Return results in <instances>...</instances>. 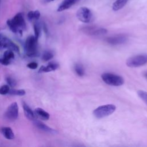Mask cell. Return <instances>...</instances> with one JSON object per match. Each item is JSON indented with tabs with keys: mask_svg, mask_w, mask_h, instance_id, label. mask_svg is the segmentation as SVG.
<instances>
[{
	"mask_svg": "<svg viewBox=\"0 0 147 147\" xmlns=\"http://www.w3.org/2000/svg\"><path fill=\"white\" fill-rule=\"evenodd\" d=\"M7 25L9 29L14 33H18L21 36L23 30L26 29V23L21 13L16 14L11 19L7 20Z\"/></svg>",
	"mask_w": 147,
	"mask_h": 147,
	"instance_id": "cell-1",
	"label": "cell"
},
{
	"mask_svg": "<svg viewBox=\"0 0 147 147\" xmlns=\"http://www.w3.org/2000/svg\"><path fill=\"white\" fill-rule=\"evenodd\" d=\"M25 51L28 56L34 57L37 56V40L34 36H29L26 38L25 43Z\"/></svg>",
	"mask_w": 147,
	"mask_h": 147,
	"instance_id": "cell-2",
	"label": "cell"
},
{
	"mask_svg": "<svg viewBox=\"0 0 147 147\" xmlns=\"http://www.w3.org/2000/svg\"><path fill=\"white\" fill-rule=\"evenodd\" d=\"M116 109V107L113 104H107L100 106L93 111L94 115L98 119H101L113 114Z\"/></svg>",
	"mask_w": 147,
	"mask_h": 147,
	"instance_id": "cell-3",
	"label": "cell"
},
{
	"mask_svg": "<svg viewBox=\"0 0 147 147\" xmlns=\"http://www.w3.org/2000/svg\"><path fill=\"white\" fill-rule=\"evenodd\" d=\"M102 80L107 84L113 86H120L124 83L122 77L112 73H104L101 75Z\"/></svg>",
	"mask_w": 147,
	"mask_h": 147,
	"instance_id": "cell-4",
	"label": "cell"
},
{
	"mask_svg": "<svg viewBox=\"0 0 147 147\" xmlns=\"http://www.w3.org/2000/svg\"><path fill=\"white\" fill-rule=\"evenodd\" d=\"M147 63V55H138L129 58L126 61V65L129 67L136 68L142 66Z\"/></svg>",
	"mask_w": 147,
	"mask_h": 147,
	"instance_id": "cell-5",
	"label": "cell"
},
{
	"mask_svg": "<svg viewBox=\"0 0 147 147\" xmlns=\"http://www.w3.org/2000/svg\"><path fill=\"white\" fill-rule=\"evenodd\" d=\"M76 17L78 19L84 23H89L92 19V13L91 11L87 7H80L76 12Z\"/></svg>",
	"mask_w": 147,
	"mask_h": 147,
	"instance_id": "cell-6",
	"label": "cell"
},
{
	"mask_svg": "<svg viewBox=\"0 0 147 147\" xmlns=\"http://www.w3.org/2000/svg\"><path fill=\"white\" fill-rule=\"evenodd\" d=\"M0 48H6L17 53L20 52V49L17 45L10 38L1 34H0Z\"/></svg>",
	"mask_w": 147,
	"mask_h": 147,
	"instance_id": "cell-7",
	"label": "cell"
},
{
	"mask_svg": "<svg viewBox=\"0 0 147 147\" xmlns=\"http://www.w3.org/2000/svg\"><path fill=\"white\" fill-rule=\"evenodd\" d=\"M81 30L88 36H98L106 34L107 30L103 28H99L95 26H86L83 27Z\"/></svg>",
	"mask_w": 147,
	"mask_h": 147,
	"instance_id": "cell-8",
	"label": "cell"
},
{
	"mask_svg": "<svg viewBox=\"0 0 147 147\" xmlns=\"http://www.w3.org/2000/svg\"><path fill=\"white\" fill-rule=\"evenodd\" d=\"M5 115L7 119L10 121L16 120L18 116V107L16 102L12 103L7 107Z\"/></svg>",
	"mask_w": 147,
	"mask_h": 147,
	"instance_id": "cell-9",
	"label": "cell"
},
{
	"mask_svg": "<svg viewBox=\"0 0 147 147\" xmlns=\"http://www.w3.org/2000/svg\"><path fill=\"white\" fill-rule=\"evenodd\" d=\"M127 36L123 34H116L106 38V41L111 45H118L126 42Z\"/></svg>",
	"mask_w": 147,
	"mask_h": 147,
	"instance_id": "cell-10",
	"label": "cell"
},
{
	"mask_svg": "<svg viewBox=\"0 0 147 147\" xmlns=\"http://www.w3.org/2000/svg\"><path fill=\"white\" fill-rule=\"evenodd\" d=\"M34 125L40 130H41L45 132L50 133V134H56L57 132L55 129H53L49 127L48 126L46 125L45 123L42 122L41 121L34 119L33 121Z\"/></svg>",
	"mask_w": 147,
	"mask_h": 147,
	"instance_id": "cell-11",
	"label": "cell"
},
{
	"mask_svg": "<svg viewBox=\"0 0 147 147\" xmlns=\"http://www.w3.org/2000/svg\"><path fill=\"white\" fill-rule=\"evenodd\" d=\"M14 58V55L13 51L8 49L4 52L3 57L2 59H0V63L4 65H7L10 64L11 61Z\"/></svg>",
	"mask_w": 147,
	"mask_h": 147,
	"instance_id": "cell-12",
	"label": "cell"
},
{
	"mask_svg": "<svg viewBox=\"0 0 147 147\" xmlns=\"http://www.w3.org/2000/svg\"><path fill=\"white\" fill-rule=\"evenodd\" d=\"M79 0H64L61 4L59 6L57 11H62L68 9L74 5Z\"/></svg>",
	"mask_w": 147,
	"mask_h": 147,
	"instance_id": "cell-13",
	"label": "cell"
},
{
	"mask_svg": "<svg viewBox=\"0 0 147 147\" xmlns=\"http://www.w3.org/2000/svg\"><path fill=\"white\" fill-rule=\"evenodd\" d=\"M59 68V64L55 62H51L48 63V64L47 66H44L42 65L39 70L38 72L39 73H42V72H49L51 71H55L57 69Z\"/></svg>",
	"mask_w": 147,
	"mask_h": 147,
	"instance_id": "cell-14",
	"label": "cell"
},
{
	"mask_svg": "<svg viewBox=\"0 0 147 147\" xmlns=\"http://www.w3.org/2000/svg\"><path fill=\"white\" fill-rule=\"evenodd\" d=\"M22 107L25 117L28 119L33 121L35 119V114L34 113L30 107L25 102H22Z\"/></svg>",
	"mask_w": 147,
	"mask_h": 147,
	"instance_id": "cell-15",
	"label": "cell"
},
{
	"mask_svg": "<svg viewBox=\"0 0 147 147\" xmlns=\"http://www.w3.org/2000/svg\"><path fill=\"white\" fill-rule=\"evenodd\" d=\"M1 133L7 140H13L14 138V134L10 127H2L0 128Z\"/></svg>",
	"mask_w": 147,
	"mask_h": 147,
	"instance_id": "cell-16",
	"label": "cell"
},
{
	"mask_svg": "<svg viewBox=\"0 0 147 147\" xmlns=\"http://www.w3.org/2000/svg\"><path fill=\"white\" fill-rule=\"evenodd\" d=\"M34 114L41 119L42 120H48L49 119V114L41 108L37 107L34 110Z\"/></svg>",
	"mask_w": 147,
	"mask_h": 147,
	"instance_id": "cell-17",
	"label": "cell"
},
{
	"mask_svg": "<svg viewBox=\"0 0 147 147\" xmlns=\"http://www.w3.org/2000/svg\"><path fill=\"white\" fill-rule=\"evenodd\" d=\"M129 0H116L113 4L112 9L114 11H118L123 8Z\"/></svg>",
	"mask_w": 147,
	"mask_h": 147,
	"instance_id": "cell-18",
	"label": "cell"
},
{
	"mask_svg": "<svg viewBox=\"0 0 147 147\" xmlns=\"http://www.w3.org/2000/svg\"><path fill=\"white\" fill-rule=\"evenodd\" d=\"M40 17V13L38 10L29 11L28 13V18L29 21H37Z\"/></svg>",
	"mask_w": 147,
	"mask_h": 147,
	"instance_id": "cell-19",
	"label": "cell"
},
{
	"mask_svg": "<svg viewBox=\"0 0 147 147\" xmlns=\"http://www.w3.org/2000/svg\"><path fill=\"white\" fill-rule=\"evenodd\" d=\"M26 92L23 89H20V90H17V89H14L11 88L10 89L9 91V94L11 95H17V96H23L25 94Z\"/></svg>",
	"mask_w": 147,
	"mask_h": 147,
	"instance_id": "cell-20",
	"label": "cell"
},
{
	"mask_svg": "<svg viewBox=\"0 0 147 147\" xmlns=\"http://www.w3.org/2000/svg\"><path fill=\"white\" fill-rule=\"evenodd\" d=\"M33 28L34 32V37L38 41L41 32V25L38 22H35L33 24Z\"/></svg>",
	"mask_w": 147,
	"mask_h": 147,
	"instance_id": "cell-21",
	"label": "cell"
},
{
	"mask_svg": "<svg viewBox=\"0 0 147 147\" xmlns=\"http://www.w3.org/2000/svg\"><path fill=\"white\" fill-rule=\"evenodd\" d=\"M74 70L76 72V74L79 76H83L85 72H84V69L83 66L80 64H76L74 66Z\"/></svg>",
	"mask_w": 147,
	"mask_h": 147,
	"instance_id": "cell-22",
	"label": "cell"
},
{
	"mask_svg": "<svg viewBox=\"0 0 147 147\" xmlns=\"http://www.w3.org/2000/svg\"><path fill=\"white\" fill-rule=\"evenodd\" d=\"M53 57V54L51 51H45L42 55V59L45 61H48L52 59Z\"/></svg>",
	"mask_w": 147,
	"mask_h": 147,
	"instance_id": "cell-23",
	"label": "cell"
},
{
	"mask_svg": "<svg viewBox=\"0 0 147 147\" xmlns=\"http://www.w3.org/2000/svg\"><path fill=\"white\" fill-rule=\"evenodd\" d=\"M137 94L139 97L147 105V92L143 90H138Z\"/></svg>",
	"mask_w": 147,
	"mask_h": 147,
	"instance_id": "cell-24",
	"label": "cell"
},
{
	"mask_svg": "<svg viewBox=\"0 0 147 147\" xmlns=\"http://www.w3.org/2000/svg\"><path fill=\"white\" fill-rule=\"evenodd\" d=\"M6 81L8 85L11 87H14L17 84V82H16V80L14 78H13L9 76H7L6 78Z\"/></svg>",
	"mask_w": 147,
	"mask_h": 147,
	"instance_id": "cell-25",
	"label": "cell"
},
{
	"mask_svg": "<svg viewBox=\"0 0 147 147\" xmlns=\"http://www.w3.org/2000/svg\"><path fill=\"white\" fill-rule=\"evenodd\" d=\"M10 90V86L7 84H5L2 86L0 87V94L1 95H6L9 93Z\"/></svg>",
	"mask_w": 147,
	"mask_h": 147,
	"instance_id": "cell-26",
	"label": "cell"
},
{
	"mask_svg": "<svg viewBox=\"0 0 147 147\" xmlns=\"http://www.w3.org/2000/svg\"><path fill=\"white\" fill-rule=\"evenodd\" d=\"M26 66H27V67H28L30 69H36L37 68L38 64L36 62H31V63L28 64V65Z\"/></svg>",
	"mask_w": 147,
	"mask_h": 147,
	"instance_id": "cell-27",
	"label": "cell"
},
{
	"mask_svg": "<svg viewBox=\"0 0 147 147\" xmlns=\"http://www.w3.org/2000/svg\"><path fill=\"white\" fill-rule=\"evenodd\" d=\"M56 1V0H43V1L44 2H47V3L51 2H52V1Z\"/></svg>",
	"mask_w": 147,
	"mask_h": 147,
	"instance_id": "cell-28",
	"label": "cell"
},
{
	"mask_svg": "<svg viewBox=\"0 0 147 147\" xmlns=\"http://www.w3.org/2000/svg\"><path fill=\"white\" fill-rule=\"evenodd\" d=\"M145 77H146V78L147 79V74H146L145 75Z\"/></svg>",
	"mask_w": 147,
	"mask_h": 147,
	"instance_id": "cell-29",
	"label": "cell"
}]
</instances>
